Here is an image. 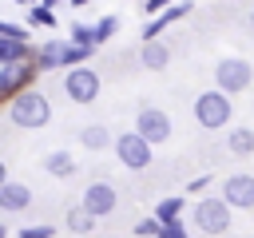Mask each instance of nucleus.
<instances>
[{
  "instance_id": "3",
  "label": "nucleus",
  "mask_w": 254,
  "mask_h": 238,
  "mask_svg": "<svg viewBox=\"0 0 254 238\" xmlns=\"http://www.w3.org/2000/svg\"><path fill=\"white\" fill-rule=\"evenodd\" d=\"M230 202L218 194V198H198L194 202V226L202 230V234H222V230H230Z\"/></svg>"
},
{
  "instance_id": "15",
  "label": "nucleus",
  "mask_w": 254,
  "mask_h": 238,
  "mask_svg": "<svg viewBox=\"0 0 254 238\" xmlns=\"http://www.w3.org/2000/svg\"><path fill=\"white\" fill-rule=\"evenodd\" d=\"M44 171L56 175V178H71V175H75V159H71L67 151H52V155L44 159Z\"/></svg>"
},
{
  "instance_id": "17",
  "label": "nucleus",
  "mask_w": 254,
  "mask_h": 238,
  "mask_svg": "<svg viewBox=\"0 0 254 238\" xmlns=\"http://www.w3.org/2000/svg\"><path fill=\"white\" fill-rule=\"evenodd\" d=\"M64 222H67V230H75V234H87V230L95 226V214H91L87 206H71Z\"/></svg>"
},
{
  "instance_id": "18",
  "label": "nucleus",
  "mask_w": 254,
  "mask_h": 238,
  "mask_svg": "<svg viewBox=\"0 0 254 238\" xmlns=\"http://www.w3.org/2000/svg\"><path fill=\"white\" fill-rule=\"evenodd\" d=\"M226 147H230L234 155H254V131H250V127L230 131V135H226Z\"/></svg>"
},
{
  "instance_id": "5",
  "label": "nucleus",
  "mask_w": 254,
  "mask_h": 238,
  "mask_svg": "<svg viewBox=\"0 0 254 238\" xmlns=\"http://www.w3.org/2000/svg\"><path fill=\"white\" fill-rule=\"evenodd\" d=\"M87 52L91 48H83V44H64V40H48L40 52H36V67H64V63H83L87 60Z\"/></svg>"
},
{
  "instance_id": "30",
  "label": "nucleus",
  "mask_w": 254,
  "mask_h": 238,
  "mask_svg": "<svg viewBox=\"0 0 254 238\" xmlns=\"http://www.w3.org/2000/svg\"><path fill=\"white\" fill-rule=\"evenodd\" d=\"M250 28H254V12H250Z\"/></svg>"
},
{
  "instance_id": "23",
  "label": "nucleus",
  "mask_w": 254,
  "mask_h": 238,
  "mask_svg": "<svg viewBox=\"0 0 254 238\" xmlns=\"http://www.w3.org/2000/svg\"><path fill=\"white\" fill-rule=\"evenodd\" d=\"M159 238H187V226L175 218V222H163V230H159Z\"/></svg>"
},
{
  "instance_id": "4",
  "label": "nucleus",
  "mask_w": 254,
  "mask_h": 238,
  "mask_svg": "<svg viewBox=\"0 0 254 238\" xmlns=\"http://www.w3.org/2000/svg\"><path fill=\"white\" fill-rule=\"evenodd\" d=\"M214 79H218V91L234 95V91H246V87H250L254 67H250L242 56H226V60H218V67H214Z\"/></svg>"
},
{
  "instance_id": "26",
  "label": "nucleus",
  "mask_w": 254,
  "mask_h": 238,
  "mask_svg": "<svg viewBox=\"0 0 254 238\" xmlns=\"http://www.w3.org/2000/svg\"><path fill=\"white\" fill-rule=\"evenodd\" d=\"M32 20H36V24H44V28H52V24H56V16H52L48 8H32Z\"/></svg>"
},
{
  "instance_id": "10",
  "label": "nucleus",
  "mask_w": 254,
  "mask_h": 238,
  "mask_svg": "<svg viewBox=\"0 0 254 238\" xmlns=\"http://www.w3.org/2000/svg\"><path fill=\"white\" fill-rule=\"evenodd\" d=\"M115 202H119V194H115V186H111V182H87V190H83V202H79V206H87L95 218H103V214H111V210H115Z\"/></svg>"
},
{
  "instance_id": "7",
  "label": "nucleus",
  "mask_w": 254,
  "mask_h": 238,
  "mask_svg": "<svg viewBox=\"0 0 254 238\" xmlns=\"http://www.w3.org/2000/svg\"><path fill=\"white\" fill-rule=\"evenodd\" d=\"M64 91H67L71 103H95V95H99V75H95V67H87V63L71 67V71L64 75Z\"/></svg>"
},
{
  "instance_id": "12",
  "label": "nucleus",
  "mask_w": 254,
  "mask_h": 238,
  "mask_svg": "<svg viewBox=\"0 0 254 238\" xmlns=\"http://www.w3.org/2000/svg\"><path fill=\"white\" fill-rule=\"evenodd\" d=\"M28 202H32V190H28L24 182H0V206H4V210L16 214V210H24Z\"/></svg>"
},
{
  "instance_id": "13",
  "label": "nucleus",
  "mask_w": 254,
  "mask_h": 238,
  "mask_svg": "<svg viewBox=\"0 0 254 238\" xmlns=\"http://www.w3.org/2000/svg\"><path fill=\"white\" fill-rule=\"evenodd\" d=\"M187 12H190V4H171L167 12H159V16H155V20L147 24V32H143V40H155V36H159V32H163L167 24H175V20H183Z\"/></svg>"
},
{
  "instance_id": "1",
  "label": "nucleus",
  "mask_w": 254,
  "mask_h": 238,
  "mask_svg": "<svg viewBox=\"0 0 254 238\" xmlns=\"http://www.w3.org/2000/svg\"><path fill=\"white\" fill-rule=\"evenodd\" d=\"M8 119H12L16 127H44V123L52 119V107H48V99H44L40 91H20V95L8 103Z\"/></svg>"
},
{
  "instance_id": "27",
  "label": "nucleus",
  "mask_w": 254,
  "mask_h": 238,
  "mask_svg": "<svg viewBox=\"0 0 254 238\" xmlns=\"http://www.w3.org/2000/svg\"><path fill=\"white\" fill-rule=\"evenodd\" d=\"M0 36H12V40H24V28H16V24H0Z\"/></svg>"
},
{
  "instance_id": "2",
  "label": "nucleus",
  "mask_w": 254,
  "mask_h": 238,
  "mask_svg": "<svg viewBox=\"0 0 254 238\" xmlns=\"http://www.w3.org/2000/svg\"><path fill=\"white\" fill-rule=\"evenodd\" d=\"M230 111H234V107H230V95L218 91V87H214V91H202V95L194 99V119H198L206 131L226 127V123H230Z\"/></svg>"
},
{
  "instance_id": "8",
  "label": "nucleus",
  "mask_w": 254,
  "mask_h": 238,
  "mask_svg": "<svg viewBox=\"0 0 254 238\" xmlns=\"http://www.w3.org/2000/svg\"><path fill=\"white\" fill-rule=\"evenodd\" d=\"M36 75V60H20V63H0V95L16 99L24 83H32Z\"/></svg>"
},
{
  "instance_id": "25",
  "label": "nucleus",
  "mask_w": 254,
  "mask_h": 238,
  "mask_svg": "<svg viewBox=\"0 0 254 238\" xmlns=\"http://www.w3.org/2000/svg\"><path fill=\"white\" fill-rule=\"evenodd\" d=\"M159 230H163V222H159V218H143V222L135 226V234H155V238H159Z\"/></svg>"
},
{
  "instance_id": "16",
  "label": "nucleus",
  "mask_w": 254,
  "mask_h": 238,
  "mask_svg": "<svg viewBox=\"0 0 254 238\" xmlns=\"http://www.w3.org/2000/svg\"><path fill=\"white\" fill-rule=\"evenodd\" d=\"M167 60H171L167 44H159V40H147V44H143V67H151V71H163V67H167Z\"/></svg>"
},
{
  "instance_id": "29",
  "label": "nucleus",
  "mask_w": 254,
  "mask_h": 238,
  "mask_svg": "<svg viewBox=\"0 0 254 238\" xmlns=\"http://www.w3.org/2000/svg\"><path fill=\"white\" fill-rule=\"evenodd\" d=\"M71 4H87V0H71Z\"/></svg>"
},
{
  "instance_id": "11",
  "label": "nucleus",
  "mask_w": 254,
  "mask_h": 238,
  "mask_svg": "<svg viewBox=\"0 0 254 238\" xmlns=\"http://www.w3.org/2000/svg\"><path fill=\"white\" fill-rule=\"evenodd\" d=\"M222 198L238 210H254V175H230L222 182Z\"/></svg>"
},
{
  "instance_id": "14",
  "label": "nucleus",
  "mask_w": 254,
  "mask_h": 238,
  "mask_svg": "<svg viewBox=\"0 0 254 238\" xmlns=\"http://www.w3.org/2000/svg\"><path fill=\"white\" fill-rule=\"evenodd\" d=\"M20 60H32L28 40H12V36H4V40H0V63H20Z\"/></svg>"
},
{
  "instance_id": "21",
  "label": "nucleus",
  "mask_w": 254,
  "mask_h": 238,
  "mask_svg": "<svg viewBox=\"0 0 254 238\" xmlns=\"http://www.w3.org/2000/svg\"><path fill=\"white\" fill-rule=\"evenodd\" d=\"M71 40L83 44V48H95V44H99V40H95V28H87V24H71Z\"/></svg>"
},
{
  "instance_id": "24",
  "label": "nucleus",
  "mask_w": 254,
  "mask_h": 238,
  "mask_svg": "<svg viewBox=\"0 0 254 238\" xmlns=\"http://www.w3.org/2000/svg\"><path fill=\"white\" fill-rule=\"evenodd\" d=\"M56 234V226H24L20 230V238H52Z\"/></svg>"
},
{
  "instance_id": "9",
  "label": "nucleus",
  "mask_w": 254,
  "mask_h": 238,
  "mask_svg": "<svg viewBox=\"0 0 254 238\" xmlns=\"http://www.w3.org/2000/svg\"><path fill=\"white\" fill-rule=\"evenodd\" d=\"M135 131L155 147V143H167V139H171V119H167V111H159V107H143L139 119H135Z\"/></svg>"
},
{
  "instance_id": "20",
  "label": "nucleus",
  "mask_w": 254,
  "mask_h": 238,
  "mask_svg": "<svg viewBox=\"0 0 254 238\" xmlns=\"http://www.w3.org/2000/svg\"><path fill=\"white\" fill-rule=\"evenodd\" d=\"M179 214H183V198H163V202H159V210H155V218H159V222H175Z\"/></svg>"
},
{
  "instance_id": "28",
  "label": "nucleus",
  "mask_w": 254,
  "mask_h": 238,
  "mask_svg": "<svg viewBox=\"0 0 254 238\" xmlns=\"http://www.w3.org/2000/svg\"><path fill=\"white\" fill-rule=\"evenodd\" d=\"M159 8H171V0H147V12H155V16H159Z\"/></svg>"
},
{
  "instance_id": "22",
  "label": "nucleus",
  "mask_w": 254,
  "mask_h": 238,
  "mask_svg": "<svg viewBox=\"0 0 254 238\" xmlns=\"http://www.w3.org/2000/svg\"><path fill=\"white\" fill-rule=\"evenodd\" d=\"M115 28H119V20H115V16H103V20L95 24V40H99V44H103V40H111V36H115Z\"/></svg>"
},
{
  "instance_id": "6",
  "label": "nucleus",
  "mask_w": 254,
  "mask_h": 238,
  "mask_svg": "<svg viewBox=\"0 0 254 238\" xmlns=\"http://www.w3.org/2000/svg\"><path fill=\"white\" fill-rule=\"evenodd\" d=\"M115 155H119V163H123L127 171H143V167H151V143H147L139 131H123V135H115Z\"/></svg>"
},
{
  "instance_id": "19",
  "label": "nucleus",
  "mask_w": 254,
  "mask_h": 238,
  "mask_svg": "<svg viewBox=\"0 0 254 238\" xmlns=\"http://www.w3.org/2000/svg\"><path fill=\"white\" fill-rule=\"evenodd\" d=\"M79 139H83V147H87V151H103V147L111 143L107 127H99V123H95V127H83V135H79Z\"/></svg>"
}]
</instances>
